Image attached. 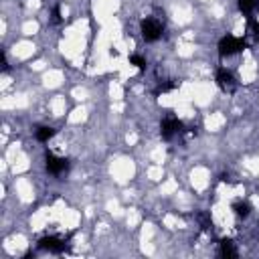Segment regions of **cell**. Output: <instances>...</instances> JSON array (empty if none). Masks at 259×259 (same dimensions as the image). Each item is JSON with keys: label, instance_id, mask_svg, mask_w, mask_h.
I'll use <instances>...</instances> for the list:
<instances>
[{"label": "cell", "instance_id": "1", "mask_svg": "<svg viewBox=\"0 0 259 259\" xmlns=\"http://www.w3.org/2000/svg\"><path fill=\"white\" fill-rule=\"evenodd\" d=\"M245 49V41L239 39V36H233V35H227L223 39L219 41V55L221 57H231L239 51Z\"/></svg>", "mask_w": 259, "mask_h": 259}, {"label": "cell", "instance_id": "2", "mask_svg": "<svg viewBox=\"0 0 259 259\" xmlns=\"http://www.w3.org/2000/svg\"><path fill=\"white\" fill-rule=\"evenodd\" d=\"M140 31H142V39L146 43H154V41H158L160 36H162V24H160L156 18L148 17V18L142 20Z\"/></svg>", "mask_w": 259, "mask_h": 259}, {"label": "cell", "instance_id": "3", "mask_svg": "<svg viewBox=\"0 0 259 259\" xmlns=\"http://www.w3.org/2000/svg\"><path fill=\"white\" fill-rule=\"evenodd\" d=\"M45 160H47V172H51V174H55V176L63 174V172H67V168H69V160L67 158H59V156H55L51 152H47Z\"/></svg>", "mask_w": 259, "mask_h": 259}, {"label": "cell", "instance_id": "4", "mask_svg": "<svg viewBox=\"0 0 259 259\" xmlns=\"http://www.w3.org/2000/svg\"><path fill=\"white\" fill-rule=\"evenodd\" d=\"M39 247L45 249V251H51V253H63V251L69 249V245L59 237H43L39 241Z\"/></svg>", "mask_w": 259, "mask_h": 259}, {"label": "cell", "instance_id": "5", "mask_svg": "<svg viewBox=\"0 0 259 259\" xmlns=\"http://www.w3.org/2000/svg\"><path fill=\"white\" fill-rule=\"evenodd\" d=\"M182 121L180 120H176V118H166L162 124H160V134H162V138L164 140H170L174 134H178V132H182Z\"/></svg>", "mask_w": 259, "mask_h": 259}, {"label": "cell", "instance_id": "6", "mask_svg": "<svg viewBox=\"0 0 259 259\" xmlns=\"http://www.w3.org/2000/svg\"><path fill=\"white\" fill-rule=\"evenodd\" d=\"M217 85L223 91H233V89L237 87V81H235V77H233L231 71H227L225 67H221L217 71Z\"/></svg>", "mask_w": 259, "mask_h": 259}, {"label": "cell", "instance_id": "7", "mask_svg": "<svg viewBox=\"0 0 259 259\" xmlns=\"http://www.w3.org/2000/svg\"><path fill=\"white\" fill-rule=\"evenodd\" d=\"M237 4H239V10L243 12V15H251L253 10L259 8V0H237Z\"/></svg>", "mask_w": 259, "mask_h": 259}, {"label": "cell", "instance_id": "8", "mask_svg": "<svg viewBox=\"0 0 259 259\" xmlns=\"http://www.w3.org/2000/svg\"><path fill=\"white\" fill-rule=\"evenodd\" d=\"M221 255L223 257H237V251L233 247V241H229V239L221 241Z\"/></svg>", "mask_w": 259, "mask_h": 259}, {"label": "cell", "instance_id": "9", "mask_svg": "<svg viewBox=\"0 0 259 259\" xmlns=\"http://www.w3.org/2000/svg\"><path fill=\"white\" fill-rule=\"evenodd\" d=\"M53 136H55V130L49 128V126H43V128L36 130V140H39V142H49Z\"/></svg>", "mask_w": 259, "mask_h": 259}, {"label": "cell", "instance_id": "10", "mask_svg": "<svg viewBox=\"0 0 259 259\" xmlns=\"http://www.w3.org/2000/svg\"><path fill=\"white\" fill-rule=\"evenodd\" d=\"M233 211H235V215H237V217H247V215H249V211H251V207H249V203L239 201V203L233 205Z\"/></svg>", "mask_w": 259, "mask_h": 259}, {"label": "cell", "instance_id": "11", "mask_svg": "<svg viewBox=\"0 0 259 259\" xmlns=\"http://www.w3.org/2000/svg\"><path fill=\"white\" fill-rule=\"evenodd\" d=\"M130 63H132V65H136L140 71H146V67H148L146 59H144V57H140V55H132V57H130Z\"/></svg>", "mask_w": 259, "mask_h": 259}, {"label": "cell", "instance_id": "12", "mask_svg": "<svg viewBox=\"0 0 259 259\" xmlns=\"http://www.w3.org/2000/svg\"><path fill=\"white\" fill-rule=\"evenodd\" d=\"M174 87H176V83H164V85H160V87H158V93L160 91H162V93L164 91H170V89H174Z\"/></svg>", "mask_w": 259, "mask_h": 259}, {"label": "cell", "instance_id": "13", "mask_svg": "<svg viewBox=\"0 0 259 259\" xmlns=\"http://www.w3.org/2000/svg\"><path fill=\"white\" fill-rule=\"evenodd\" d=\"M249 27H251V31H253V35L259 39V22L257 20H249Z\"/></svg>", "mask_w": 259, "mask_h": 259}, {"label": "cell", "instance_id": "14", "mask_svg": "<svg viewBox=\"0 0 259 259\" xmlns=\"http://www.w3.org/2000/svg\"><path fill=\"white\" fill-rule=\"evenodd\" d=\"M201 223H203V229L213 227V223H211V221H208V217H205V215H201Z\"/></svg>", "mask_w": 259, "mask_h": 259}, {"label": "cell", "instance_id": "15", "mask_svg": "<svg viewBox=\"0 0 259 259\" xmlns=\"http://www.w3.org/2000/svg\"><path fill=\"white\" fill-rule=\"evenodd\" d=\"M53 17H55V20H61V10H59V6L53 8Z\"/></svg>", "mask_w": 259, "mask_h": 259}]
</instances>
